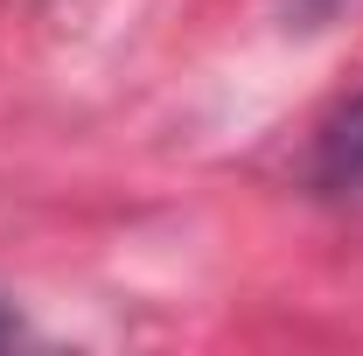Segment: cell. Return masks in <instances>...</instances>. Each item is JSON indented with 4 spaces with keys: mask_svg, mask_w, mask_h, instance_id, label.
<instances>
[{
    "mask_svg": "<svg viewBox=\"0 0 363 356\" xmlns=\"http://www.w3.org/2000/svg\"><path fill=\"white\" fill-rule=\"evenodd\" d=\"M7 335H14V321H7V308H0V343H7Z\"/></svg>",
    "mask_w": 363,
    "mask_h": 356,
    "instance_id": "cell-2",
    "label": "cell"
},
{
    "mask_svg": "<svg viewBox=\"0 0 363 356\" xmlns=\"http://www.w3.org/2000/svg\"><path fill=\"white\" fill-rule=\"evenodd\" d=\"M315 189L321 196H350V189H363V91L321 126V140H315Z\"/></svg>",
    "mask_w": 363,
    "mask_h": 356,
    "instance_id": "cell-1",
    "label": "cell"
}]
</instances>
